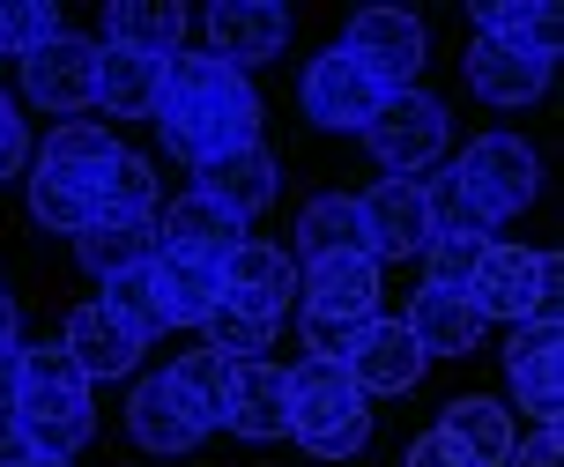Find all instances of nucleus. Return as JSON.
Segmentation results:
<instances>
[{
    "label": "nucleus",
    "instance_id": "10",
    "mask_svg": "<svg viewBox=\"0 0 564 467\" xmlns=\"http://www.w3.org/2000/svg\"><path fill=\"white\" fill-rule=\"evenodd\" d=\"M216 282H224V304L253 312V319H282V304L297 297V260H282V246H268V238H238L216 260Z\"/></svg>",
    "mask_w": 564,
    "mask_h": 467
},
{
    "label": "nucleus",
    "instance_id": "32",
    "mask_svg": "<svg viewBox=\"0 0 564 467\" xmlns=\"http://www.w3.org/2000/svg\"><path fill=\"white\" fill-rule=\"evenodd\" d=\"M30 216H37V230L83 238L89 222H97V193L75 186V178H53V171H30Z\"/></svg>",
    "mask_w": 564,
    "mask_h": 467
},
{
    "label": "nucleus",
    "instance_id": "35",
    "mask_svg": "<svg viewBox=\"0 0 564 467\" xmlns=\"http://www.w3.org/2000/svg\"><path fill=\"white\" fill-rule=\"evenodd\" d=\"M164 371H171V385H178V393H186V401H194V409L208 415V423H224L230 363L216 357V349H186V357H178V363H164Z\"/></svg>",
    "mask_w": 564,
    "mask_h": 467
},
{
    "label": "nucleus",
    "instance_id": "44",
    "mask_svg": "<svg viewBox=\"0 0 564 467\" xmlns=\"http://www.w3.org/2000/svg\"><path fill=\"white\" fill-rule=\"evenodd\" d=\"M15 334H23V312H15V297L0 290V349H15Z\"/></svg>",
    "mask_w": 564,
    "mask_h": 467
},
{
    "label": "nucleus",
    "instance_id": "5",
    "mask_svg": "<svg viewBox=\"0 0 564 467\" xmlns=\"http://www.w3.org/2000/svg\"><path fill=\"white\" fill-rule=\"evenodd\" d=\"M446 141H453V119H446V105H438L431 89H387V105L371 111V127H365V149L379 156L387 178L431 171L438 156H446Z\"/></svg>",
    "mask_w": 564,
    "mask_h": 467
},
{
    "label": "nucleus",
    "instance_id": "43",
    "mask_svg": "<svg viewBox=\"0 0 564 467\" xmlns=\"http://www.w3.org/2000/svg\"><path fill=\"white\" fill-rule=\"evenodd\" d=\"M15 379H23V341H15V349H0V415L15 409Z\"/></svg>",
    "mask_w": 564,
    "mask_h": 467
},
{
    "label": "nucleus",
    "instance_id": "19",
    "mask_svg": "<svg viewBox=\"0 0 564 467\" xmlns=\"http://www.w3.org/2000/svg\"><path fill=\"white\" fill-rule=\"evenodd\" d=\"M550 53H520V45H498V37H476L468 53V89H476L490 111H520L550 89Z\"/></svg>",
    "mask_w": 564,
    "mask_h": 467
},
{
    "label": "nucleus",
    "instance_id": "28",
    "mask_svg": "<svg viewBox=\"0 0 564 467\" xmlns=\"http://www.w3.org/2000/svg\"><path fill=\"white\" fill-rule=\"evenodd\" d=\"M164 97V59H134V53H97V105L112 119H156Z\"/></svg>",
    "mask_w": 564,
    "mask_h": 467
},
{
    "label": "nucleus",
    "instance_id": "13",
    "mask_svg": "<svg viewBox=\"0 0 564 467\" xmlns=\"http://www.w3.org/2000/svg\"><path fill=\"white\" fill-rule=\"evenodd\" d=\"M423 349L416 334L401 327V319H365V334L349 341V357H341V371H349V385L365 393V401H379V393H409V385L423 379Z\"/></svg>",
    "mask_w": 564,
    "mask_h": 467
},
{
    "label": "nucleus",
    "instance_id": "27",
    "mask_svg": "<svg viewBox=\"0 0 564 467\" xmlns=\"http://www.w3.org/2000/svg\"><path fill=\"white\" fill-rule=\"evenodd\" d=\"M297 252H305V268L312 260H357V252H365V216H357V200H349V193L305 200V216H297Z\"/></svg>",
    "mask_w": 564,
    "mask_h": 467
},
{
    "label": "nucleus",
    "instance_id": "36",
    "mask_svg": "<svg viewBox=\"0 0 564 467\" xmlns=\"http://www.w3.org/2000/svg\"><path fill=\"white\" fill-rule=\"evenodd\" d=\"M53 37H59V8H45V0H0V53L30 59Z\"/></svg>",
    "mask_w": 564,
    "mask_h": 467
},
{
    "label": "nucleus",
    "instance_id": "3",
    "mask_svg": "<svg viewBox=\"0 0 564 467\" xmlns=\"http://www.w3.org/2000/svg\"><path fill=\"white\" fill-rule=\"evenodd\" d=\"M282 385H290V438L305 445L312 460H349V453H365L371 409H365V393L349 385V371H341L335 357H297L282 371Z\"/></svg>",
    "mask_w": 564,
    "mask_h": 467
},
{
    "label": "nucleus",
    "instance_id": "45",
    "mask_svg": "<svg viewBox=\"0 0 564 467\" xmlns=\"http://www.w3.org/2000/svg\"><path fill=\"white\" fill-rule=\"evenodd\" d=\"M30 467H75V460H45V453H37V460H30Z\"/></svg>",
    "mask_w": 564,
    "mask_h": 467
},
{
    "label": "nucleus",
    "instance_id": "37",
    "mask_svg": "<svg viewBox=\"0 0 564 467\" xmlns=\"http://www.w3.org/2000/svg\"><path fill=\"white\" fill-rule=\"evenodd\" d=\"M490 246H498V238H431V246H423V275H431V290H468Z\"/></svg>",
    "mask_w": 564,
    "mask_h": 467
},
{
    "label": "nucleus",
    "instance_id": "14",
    "mask_svg": "<svg viewBox=\"0 0 564 467\" xmlns=\"http://www.w3.org/2000/svg\"><path fill=\"white\" fill-rule=\"evenodd\" d=\"M59 349H67V357H75V371L97 385V379H127V371L141 363V349H149V341H141V334L119 319L112 304L97 297V304H75V312H67V334H59Z\"/></svg>",
    "mask_w": 564,
    "mask_h": 467
},
{
    "label": "nucleus",
    "instance_id": "6",
    "mask_svg": "<svg viewBox=\"0 0 564 467\" xmlns=\"http://www.w3.org/2000/svg\"><path fill=\"white\" fill-rule=\"evenodd\" d=\"M453 178H460V186L490 208V222H506V216H520V208L535 200L542 164H535V149H528L520 134H476L468 149H460Z\"/></svg>",
    "mask_w": 564,
    "mask_h": 467
},
{
    "label": "nucleus",
    "instance_id": "40",
    "mask_svg": "<svg viewBox=\"0 0 564 467\" xmlns=\"http://www.w3.org/2000/svg\"><path fill=\"white\" fill-rule=\"evenodd\" d=\"M506 467H564V445H557V423H542L528 445H512Z\"/></svg>",
    "mask_w": 564,
    "mask_h": 467
},
{
    "label": "nucleus",
    "instance_id": "12",
    "mask_svg": "<svg viewBox=\"0 0 564 467\" xmlns=\"http://www.w3.org/2000/svg\"><path fill=\"white\" fill-rule=\"evenodd\" d=\"M97 53L105 45H83V37H67L59 30L53 45H37V53L23 59V97L30 105H45V111H89L97 105Z\"/></svg>",
    "mask_w": 564,
    "mask_h": 467
},
{
    "label": "nucleus",
    "instance_id": "16",
    "mask_svg": "<svg viewBox=\"0 0 564 467\" xmlns=\"http://www.w3.org/2000/svg\"><path fill=\"white\" fill-rule=\"evenodd\" d=\"M506 379L512 393H520V409H535L542 423H557V401H564V334L542 327V319H528V327H512L506 341Z\"/></svg>",
    "mask_w": 564,
    "mask_h": 467
},
{
    "label": "nucleus",
    "instance_id": "18",
    "mask_svg": "<svg viewBox=\"0 0 564 467\" xmlns=\"http://www.w3.org/2000/svg\"><path fill=\"white\" fill-rule=\"evenodd\" d=\"M282 171L275 156L260 149V141H246V149H224V156H208V164H194V193H208L216 208H230L238 222H253L268 200H275Z\"/></svg>",
    "mask_w": 564,
    "mask_h": 467
},
{
    "label": "nucleus",
    "instance_id": "23",
    "mask_svg": "<svg viewBox=\"0 0 564 467\" xmlns=\"http://www.w3.org/2000/svg\"><path fill=\"white\" fill-rule=\"evenodd\" d=\"M238 238H246V222L230 216V208H216L208 193H194V186L178 193V200L164 208V222H156V246L186 252V260H224Z\"/></svg>",
    "mask_w": 564,
    "mask_h": 467
},
{
    "label": "nucleus",
    "instance_id": "26",
    "mask_svg": "<svg viewBox=\"0 0 564 467\" xmlns=\"http://www.w3.org/2000/svg\"><path fill=\"white\" fill-rule=\"evenodd\" d=\"M431 431H446V438L460 445L476 467H506L512 445H520V438H512V415L498 409V401H482V393H468V401H446V415H438Z\"/></svg>",
    "mask_w": 564,
    "mask_h": 467
},
{
    "label": "nucleus",
    "instance_id": "31",
    "mask_svg": "<svg viewBox=\"0 0 564 467\" xmlns=\"http://www.w3.org/2000/svg\"><path fill=\"white\" fill-rule=\"evenodd\" d=\"M423 216H431V238H498L490 208H482V200H476L468 186H460L453 171L423 178Z\"/></svg>",
    "mask_w": 564,
    "mask_h": 467
},
{
    "label": "nucleus",
    "instance_id": "20",
    "mask_svg": "<svg viewBox=\"0 0 564 467\" xmlns=\"http://www.w3.org/2000/svg\"><path fill=\"white\" fill-rule=\"evenodd\" d=\"M224 431H238V438H290V385H282V371L268 357L260 363H230V393H224Z\"/></svg>",
    "mask_w": 564,
    "mask_h": 467
},
{
    "label": "nucleus",
    "instance_id": "34",
    "mask_svg": "<svg viewBox=\"0 0 564 467\" xmlns=\"http://www.w3.org/2000/svg\"><path fill=\"white\" fill-rule=\"evenodd\" d=\"M200 334H208V349L224 363H260L275 349V319H253V312H238V304H216V312L200 319Z\"/></svg>",
    "mask_w": 564,
    "mask_h": 467
},
{
    "label": "nucleus",
    "instance_id": "17",
    "mask_svg": "<svg viewBox=\"0 0 564 467\" xmlns=\"http://www.w3.org/2000/svg\"><path fill=\"white\" fill-rule=\"evenodd\" d=\"M149 282V304H156V319L164 327H200L216 304H224V282H216V260H186V252H164L141 268Z\"/></svg>",
    "mask_w": 564,
    "mask_h": 467
},
{
    "label": "nucleus",
    "instance_id": "41",
    "mask_svg": "<svg viewBox=\"0 0 564 467\" xmlns=\"http://www.w3.org/2000/svg\"><path fill=\"white\" fill-rule=\"evenodd\" d=\"M23 111H15V97H0V178H8V171L23 164Z\"/></svg>",
    "mask_w": 564,
    "mask_h": 467
},
{
    "label": "nucleus",
    "instance_id": "7",
    "mask_svg": "<svg viewBox=\"0 0 564 467\" xmlns=\"http://www.w3.org/2000/svg\"><path fill=\"white\" fill-rule=\"evenodd\" d=\"M341 53L365 67L379 89H416L423 75V23L409 15V8H365L357 23H349V37H341Z\"/></svg>",
    "mask_w": 564,
    "mask_h": 467
},
{
    "label": "nucleus",
    "instance_id": "42",
    "mask_svg": "<svg viewBox=\"0 0 564 467\" xmlns=\"http://www.w3.org/2000/svg\"><path fill=\"white\" fill-rule=\"evenodd\" d=\"M37 453H30V438L15 431V415H0V467H30Z\"/></svg>",
    "mask_w": 564,
    "mask_h": 467
},
{
    "label": "nucleus",
    "instance_id": "21",
    "mask_svg": "<svg viewBox=\"0 0 564 467\" xmlns=\"http://www.w3.org/2000/svg\"><path fill=\"white\" fill-rule=\"evenodd\" d=\"M297 297H305V312H319V319H379V260H312L305 275H297Z\"/></svg>",
    "mask_w": 564,
    "mask_h": 467
},
{
    "label": "nucleus",
    "instance_id": "22",
    "mask_svg": "<svg viewBox=\"0 0 564 467\" xmlns=\"http://www.w3.org/2000/svg\"><path fill=\"white\" fill-rule=\"evenodd\" d=\"M75 260H83L97 282H127L156 260V216H97L75 238Z\"/></svg>",
    "mask_w": 564,
    "mask_h": 467
},
{
    "label": "nucleus",
    "instance_id": "25",
    "mask_svg": "<svg viewBox=\"0 0 564 467\" xmlns=\"http://www.w3.org/2000/svg\"><path fill=\"white\" fill-rule=\"evenodd\" d=\"M105 37H112V53H134V59H171L178 53V37H186V8H141V0H112L105 8Z\"/></svg>",
    "mask_w": 564,
    "mask_h": 467
},
{
    "label": "nucleus",
    "instance_id": "24",
    "mask_svg": "<svg viewBox=\"0 0 564 467\" xmlns=\"http://www.w3.org/2000/svg\"><path fill=\"white\" fill-rule=\"evenodd\" d=\"M401 327L416 334L423 357H468V349L482 341V312L468 304V290H431V282H423Z\"/></svg>",
    "mask_w": 564,
    "mask_h": 467
},
{
    "label": "nucleus",
    "instance_id": "39",
    "mask_svg": "<svg viewBox=\"0 0 564 467\" xmlns=\"http://www.w3.org/2000/svg\"><path fill=\"white\" fill-rule=\"evenodd\" d=\"M409 467H476V460H468V453H460L446 431H423V438L409 445Z\"/></svg>",
    "mask_w": 564,
    "mask_h": 467
},
{
    "label": "nucleus",
    "instance_id": "2",
    "mask_svg": "<svg viewBox=\"0 0 564 467\" xmlns=\"http://www.w3.org/2000/svg\"><path fill=\"white\" fill-rule=\"evenodd\" d=\"M15 431L30 438V453L45 460H75L97 438V409H89V379L75 371L67 349H23V379H15Z\"/></svg>",
    "mask_w": 564,
    "mask_h": 467
},
{
    "label": "nucleus",
    "instance_id": "9",
    "mask_svg": "<svg viewBox=\"0 0 564 467\" xmlns=\"http://www.w3.org/2000/svg\"><path fill=\"white\" fill-rule=\"evenodd\" d=\"M282 45H290V8H275V0H216L208 8V53L238 75L282 59Z\"/></svg>",
    "mask_w": 564,
    "mask_h": 467
},
{
    "label": "nucleus",
    "instance_id": "4",
    "mask_svg": "<svg viewBox=\"0 0 564 467\" xmlns=\"http://www.w3.org/2000/svg\"><path fill=\"white\" fill-rule=\"evenodd\" d=\"M468 304L482 312V327H490V319H506V327H528V319L557 327V252L490 246L476 282H468Z\"/></svg>",
    "mask_w": 564,
    "mask_h": 467
},
{
    "label": "nucleus",
    "instance_id": "15",
    "mask_svg": "<svg viewBox=\"0 0 564 467\" xmlns=\"http://www.w3.org/2000/svg\"><path fill=\"white\" fill-rule=\"evenodd\" d=\"M365 216V252L371 260H409L431 246V216H423V178H379L357 200Z\"/></svg>",
    "mask_w": 564,
    "mask_h": 467
},
{
    "label": "nucleus",
    "instance_id": "1",
    "mask_svg": "<svg viewBox=\"0 0 564 467\" xmlns=\"http://www.w3.org/2000/svg\"><path fill=\"white\" fill-rule=\"evenodd\" d=\"M156 127H164V149L186 156V164H208L224 149H246L260 141V97L253 83L224 67L216 53H171L164 59V97H156Z\"/></svg>",
    "mask_w": 564,
    "mask_h": 467
},
{
    "label": "nucleus",
    "instance_id": "38",
    "mask_svg": "<svg viewBox=\"0 0 564 467\" xmlns=\"http://www.w3.org/2000/svg\"><path fill=\"white\" fill-rule=\"evenodd\" d=\"M105 304H112L119 319L141 334V341H156L164 334V319H156V304H149V282L141 275H127V282H105Z\"/></svg>",
    "mask_w": 564,
    "mask_h": 467
},
{
    "label": "nucleus",
    "instance_id": "30",
    "mask_svg": "<svg viewBox=\"0 0 564 467\" xmlns=\"http://www.w3.org/2000/svg\"><path fill=\"white\" fill-rule=\"evenodd\" d=\"M557 8L550 0H482L476 8V37H498V45H520V53H550L557 59Z\"/></svg>",
    "mask_w": 564,
    "mask_h": 467
},
{
    "label": "nucleus",
    "instance_id": "11",
    "mask_svg": "<svg viewBox=\"0 0 564 467\" xmlns=\"http://www.w3.org/2000/svg\"><path fill=\"white\" fill-rule=\"evenodd\" d=\"M127 431H134L141 453H164V460H178V453H194L216 423L171 385V371H156V379H141L134 385V401H127Z\"/></svg>",
    "mask_w": 564,
    "mask_h": 467
},
{
    "label": "nucleus",
    "instance_id": "33",
    "mask_svg": "<svg viewBox=\"0 0 564 467\" xmlns=\"http://www.w3.org/2000/svg\"><path fill=\"white\" fill-rule=\"evenodd\" d=\"M97 216H156V171H149V156H134V149H119L112 164L97 171Z\"/></svg>",
    "mask_w": 564,
    "mask_h": 467
},
{
    "label": "nucleus",
    "instance_id": "29",
    "mask_svg": "<svg viewBox=\"0 0 564 467\" xmlns=\"http://www.w3.org/2000/svg\"><path fill=\"white\" fill-rule=\"evenodd\" d=\"M119 156V141L105 127H89V119H59L45 149H37V171H53V178H75V186H97V171Z\"/></svg>",
    "mask_w": 564,
    "mask_h": 467
},
{
    "label": "nucleus",
    "instance_id": "8",
    "mask_svg": "<svg viewBox=\"0 0 564 467\" xmlns=\"http://www.w3.org/2000/svg\"><path fill=\"white\" fill-rule=\"evenodd\" d=\"M305 111H312V127H327V134H365L371 127V111L387 105V89L371 83L357 59L341 53V45H327V53L305 67Z\"/></svg>",
    "mask_w": 564,
    "mask_h": 467
}]
</instances>
